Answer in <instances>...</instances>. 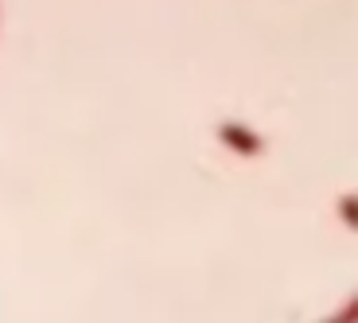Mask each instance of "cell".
Listing matches in <instances>:
<instances>
[{
  "label": "cell",
  "instance_id": "1",
  "mask_svg": "<svg viewBox=\"0 0 358 323\" xmlns=\"http://www.w3.org/2000/svg\"><path fill=\"white\" fill-rule=\"evenodd\" d=\"M215 141L222 144L226 152L242 156V160H257V156H265V148H268L265 133H257L253 125H245V121H238V117H222V121H218Z\"/></svg>",
  "mask_w": 358,
  "mask_h": 323
},
{
  "label": "cell",
  "instance_id": "2",
  "mask_svg": "<svg viewBox=\"0 0 358 323\" xmlns=\"http://www.w3.org/2000/svg\"><path fill=\"white\" fill-rule=\"evenodd\" d=\"M335 215H339V222L347 226L350 234H358V191H343V195L335 199Z\"/></svg>",
  "mask_w": 358,
  "mask_h": 323
},
{
  "label": "cell",
  "instance_id": "3",
  "mask_svg": "<svg viewBox=\"0 0 358 323\" xmlns=\"http://www.w3.org/2000/svg\"><path fill=\"white\" fill-rule=\"evenodd\" d=\"M320 323H358V292H350L335 312H327Z\"/></svg>",
  "mask_w": 358,
  "mask_h": 323
}]
</instances>
